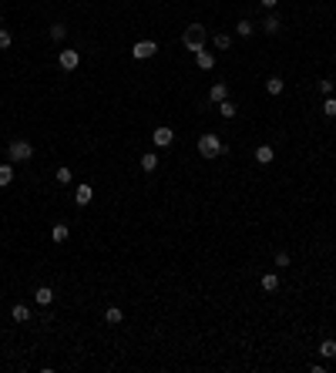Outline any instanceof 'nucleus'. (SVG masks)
<instances>
[{
  "mask_svg": "<svg viewBox=\"0 0 336 373\" xmlns=\"http://www.w3.org/2000/svg\"><path fill=\"white\" fill-rule=\"evenodd\" d=\"M0 24H4V14H0Z\"/></svg>",
  "mask_w": 336,
  "mask_h": 373,
  "instance_id": "nucleus-31",
  "label": "nucleus"
},
{
  "mask_svg": "<svg viewBox=\"0 0 336 373\" xmlns=\"http://www.w3.org/2000/svg\"><path fill=\"white\" fill-rule=\"evenodd\" d=\"M155 168H158V155H155V151L141 155V171H155Z\"/></svg>",
  "mask_w": 336,
  "mask_h": 373,
  "instance_id": "nucleus-17",
  "label": "nucleus"
},
{
  "mask_svg": "<svg viewBox=\"0 0 336 373\" xmlns=\"http://www.w3.org/2000/svg\"><path fill=\"white\" fill-rule=\"evenodd\" d=\"M11 181H14V168H11V161H4L0 165V189H7Z\"/></svg>",
  "mask_w": 336,
  "mask_h": 373,
  "instance_id": "nucleus-15",
  "label": "nucleus"
},
{
  "mask_svg": "<svg viewBox=\"0 0 336 373\" xmlns=\"http://www.w3.org/2000/svg\"><path fill=\"white\" fill-rule=\"evenodd\" d=\"M259 4H262V7H276L279 0H259Z\"/></svg>",
  "mask_w": 336,
  "mask_h": 373,
  "instance_id": "nucleus-30",
  "label": "nucleus"
},
{
  "mask_svg": "<svg viewBox=\"0 0 336 373\" xmlns=\"http://www.w3.org/2000/svg\"><path fill=\"white\" fill-rule=\"evenodd\" d=\"M279 17H266V21H262V31H266V34H279Z\"/></svg>",
  "mask_w": 336,
  "mask_h": 373,
  "instance_id": "nucleus-20",
  "label": "nucleus"
},
{
  "mask_svg": "<svg viewBox=\"0 0 336 373\" xmlns=\"http://www.w3.org/2000/svg\"><path fill=\"white\" fill-rule=\"evenodd\" d=\"M158 54V44L155 41H138V44L131 47V57L134 61H148V57H155Z\"/></svg>",
  "mask_w": 336,
  "mask_h": 373,
  "instance_id": "nucleus-4",
  "label": "nucleus"
},
{
  "mask_svg": "<svg viewBox=\"0 0 336 373\" xmlns=\"http://www.w3.org/2000/svg\"><path fill=\"white\" fill-rule=\"evenodd\" d=\"M319 353H323L326 360H333L336 356V339H323V343H319Z\"/></svg>",
  "mask_w": 336,
  "mask_h": 373,
  "instance_id": "nucleus-19",
  "label": "nucleus"
},
{
  "mask_svg": "<svg viewBox=\"0 0 336 373\" xmlns=\"http://www.w3.org/2000/svg\"><path fill=\"white\" fill-rule=\"evenodd\" d=\"M91 199H94V189H91V185H78V189H74V202L78 205H88Z\"/></svg>",
  "mask_w": 336,
  "mask_h": 373,
  "instance_id": "nucleus-9",
  "label": "nucleus"
},
{
  "mask_svg": "<svg viewBox=\"0 0 336 373\" xmlns=\"http://www.w3.org/2000/svg\"><path fill=\"white\" fill-rule=\"evenodd\" d=\"M276 266L286 269V266H289V252H276Z\"/></svg>",
  "mask_w": 336,
  "mask_h": 373,
  "instance_id": "nucleus-28",
  "label": "nucleus"
},
{
  "mask_svg": "<svg viewBox=\"0 0 336 373\" xmlns=\"http://www.w3.org/2000/svg\"><path fill=\"white\" fill-rule=\"evenodd\" d=\"M54 178L61 181V185H67V181H71V168H64V165H61V168L54 171Z\"/></svg>",
  "mask_w": 336,
  "mask_h": 373,
  "instance_id": "nucleus-27",
  "label": "nucleus"
},
{
  "mask_svg": "<svg viewBox=\"0 0 336 373\" xmlns=\"http://www.w3.org/2000/svg\"><path fill=\"white\" fill-rule=\"evenodd\" d=\"M11 319H14V323H27V319H31V309H27V306H14V309H11Z\"/></svg>",
  "mask_w": 336,
  "mask_h": 373,
  "instance_id": "nucleus-12",
  "label": "nucleus"
},
{
  "mask_svg": "<svg viewBox=\"0 0 336 373\" xmlns=\"http://www.w3.org/2000/svg\"><path fill=\"white\" fill-rule=\"evenodd\" d=\"M323 114L326 118H336V98H326L323 101Z\"/></svg>",
  "mask_w": 336,
  "mask_h": 373,
  "instance_id": "nucleus-26",
  "label": "nucleus"
},
{
  "mask_svg": "<svg viewBox=\"0 0 336 373\" xmlns=\"http://www.w3.org/2000/svg\"><path fill=\"white\" fill-rule=\"evenodd\" d=\"M225 98H229V88H225L222 81H215L212 88H209V101H215V104H222Z\"/></svg>",
  "mask_w": 336,
  "mask_h": 373,
  "instance_id": "nucleus-8",
  "label": "nucleus"
},
{
  "mask_svg": "<svg viewBox=\"0 0 336 373\" xmlns=\"http://www.w3.org/2000/svg\"><path fill=\"white\" fill-rule=\"evenodd\" d=\"M34 303H37V306H51V303H54V289H51V286H37V289H34Z\"/></svg>",
  "mask_w": 336,
  "mask_h": 373,
  "instance_id": "nucleus-7",
  "label": "nucleus"
},
{
  "mask_svg": "<svg viewBox=\"0 0 336 373\" xmlns=\"http://www.w3.org/2000/svg\"><path fill=\"white\" fill-rule=\"evenodd\" d=\"M262 289H266V293H276V289H279V276H276V272H266V276H262Z\"/></svg>",
  "mask_w": 336,
  "mask_h": 373,
  "instance_id": "nucleus-13",
  "label": "nucleus"
},
{
  "mask_svg": "<svg viewBox=\"0 0 336 373\" xmlns=\"http://www.w3.org/2000/svg\"><path fill=\"white\" fill-rule=\"evenodd\" d=\"M199 155L202 158H219V155H229V148L222 145L219 135H202L199 138Z\"/></svg>",
  "mask_w": 336,
  "mask_h": 373,
  "instance_id": "nucleus-1",
  "label": "nucleus"
},
{
  "mask_svg": "<svg viewBox=\"0 0 336 373\" xmlns=\"http://www.w3.org/2000/svg\"><path fill=\"white\" fill-rule=\"evenodd\" d=\"M67 236H71V229H67L64 222H57V226L51 229V239H54V242H67Z\"/></svg>",
  "mask_w": 336,
  "mask_h": 373,
  "instance_id": "nucleus-14",
  "label": "nucleus"
},
{
  "mask_svg": "<svg viewBox=\"0 0 336 373\" xmlns=\"http://www.w3.org/2000/svg\"><path fill=\"white\" fill-rule=\"evenodd\" d=\"M252 31H256V27H252L249 21H239V24H235V34H239V37H252Z\"/></svg>",
  "mask_w": 336,
  "mask_h": 373,
  "instance_id": "nucleus-22",
  "label": "nucleus"
},
{
  "mask_svg": "<svg viewBox=\"0 0 336 373\" xmlns=\"http://www.w3.org/2000/svg\"><path fill=\"white\" fill-rule=\"evenodd\" d=\"M272 158H276V151H272V145H259V148H256V161H259V165H269Z\"/></svg>",
  "mask_w": 336,
  "mask_h": 373,
  "instance_id": "nucleus-11",
  "label": "nucleus"
},
{
  "mask_svg": "<svg viewBox=\"0 0 336 373\" xmlns=\"http://www.w3.org/2000/svg\"><path fill=\"white\" fill-rule=\"evenodd\" d=\"M64 37H67L64 24H51V41H64Z\"/></svg>",
  "mask_w": 336,
  "mask_h": 373,
  "instance_id": "nucleus-23",
  "label": "nucleus"
},
{
  "mask_svg": "<svg viewBox=\"0 0 336 373\" xmlns=\"http://www.w3.org/2000/svg\"><path fill=\"white\" fill-rule=\"evenodd\" d=\"M195 64H199L202 71H212V68H215V57L205 54V47H202V51H195Z\"/></svg>",
  "mask_w": 336,
  "mask_h": 373,
  "instance_id": "nucleus-10",
  "label": "nucleus"
},
{
  "mask_svg": "<svg viewBox=\"0 0 336 373\" xmlns=\"http://www.w3.org/2000/svg\"><path fill=\"white\" fill-rule=\"evenodd\" d=\"M205 41H209V34H205V27H202V24H192V27H185V34H182V44L189 47L192 54H195V51H202V47H205Z\"/></svg>",
  "mask_w": 336,
  "mask_h": 373,
  "instance_id": "nucleus-2",
  "label": "nucleus"
},
{
  "mask_svg": "<svg viewBox=\"0 0 336 373\" xmlns=\"http://www.w3.org/2000/svg\"><path fill=\"white\" fill-rule=\"evenodd\" d=\"M219 111H222V118H235V114H239V108H235V104L229 101V98H225V101L219 104Z\"/></svg>",
  "mask_w": 336,
  "mask_h": 373,
  "instance_id": "nucleus-21",
  "label": "nucleus"
},
{
  "mask_svg": "<svg viewBox=\"0 0 336 373\" xmlns=\"http://www.w3.org/2000/svg\"><path fill=\"white\" fill-rule=\"evenodd\" d=\"M11 44H14V34L7 31V27H0V51H7Z\"/></svg>",
  "mask_w": 336,
  "mask_h": 373,
  "instance_id": "nucleus-25",
  "label": "nucleus"
},
{
  "mask_svg": "<svg viewBox=\"0 0 336 373\" xmlns=\"http://www.w3.org/2000/svg\"><path fill=\"white\" fill-rule=\"evenodd\" d=\"M7 158L11 161H31L34 158V145L24 141V138H17V141H11V148H7Z\"/></svg>",
  "mask_w": 336,
  "mask_h": 373,
  "instance_id": "nucleus-3",
  "label": "nucleus"
},
{
  "mask_svg": "<svg viewBox=\"0 0 336 373\" xmlns=\"http://www.w3.org/2000/svg\"><path fill=\"white\" fill-rule=\"evenodd\" d=\"M282 88H286V81H282V78H269V81H266V91L272 94V98H276V94H282Z\"/></svg>",
  "mask_w": 336,
  "mask_h": 373,
  "instance_id": "nucleus-16",
  "label": "nucleus"
},
{
  "mask_svg": "<svg viewBox=\"0 0 336 373\" xmlns=\"http://www.w3.org/2000/svg\"><path fill=\"white\" fill-rule=\"evenodd\" d=\"M215 47H219V51H229V47H232V37L229 34H215V41H212Z\"/></svg>",
  "mask_w": 336,
  "mask_h": 373,
  "instance_id": "nucleus-24",
  "label": "nucleus"
},
{
  "mask_svg": "<svg viewBox=\"0 0 336 373\" xmlns=\"http://www.w3.org/2000/svg\"><path fill=\"white\" fill-rule=\"evenodd\" d=\"M121 319H124V313H121V309H118V306H111V309L104 313V323H111V326H118Z\"/></svg>",
  "mask_w": 336,
  "mask_h": 373,
  "instance_id": "nucleus-18",
  "label": "nucleus"
},
{
  "mask_svg": "<svg viewBox=\"0 0 336 373\" xmlns=\"http://www.w3.org/2000/svg\"><path fill=\"white\" fill-rule=\"evenodd\" d=\"M57 64H61V71H78V64H81V54H78V51H61V57H57Z\"/></svg>",
  "mask_w": 336,
  "mask_h": 373,
  "instance_id": "nucleus-6",
  "label": "nucleus"
},
{
  "mask_svg": "<svg viewBox=\"0 0 336 373\" xmlns=\"http://www.w3.org/2000/svg\"><path fill=\"white\" fill-rule=\"evenodd\" d=\"M151 141H155V148H168L175 141V131H172L168 124H158L155 131H151Z\"/></svg>",
  "mask_w": 336,
  "mask_h": 373,
  "instance_id": "nucleus-5",
  "label": "nucleus"
},
{
  "mask_svg": "<svg viewBox=\"0 0 336 373\" xmlns=\"http://www.w3.org/2000/svg\"><path fill=\"white\" fill-rule=\"evenodd\" d=\"M319 91H323L326 98H329V94H333V81H329V78H326V81H319Z\"/></svg>",
  "mask_w": 336,
  "mask_h": 373,
  "instance_id": "nucleus-29",
  "label": "nucleus"
}]
</instances>
